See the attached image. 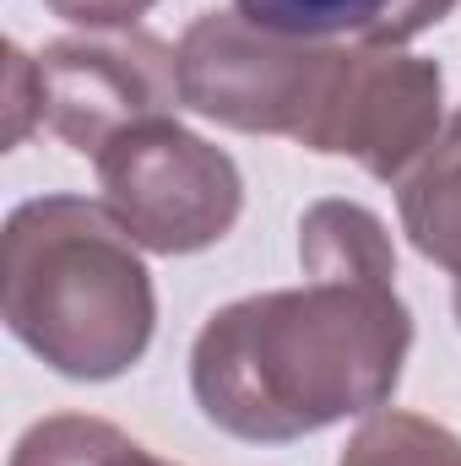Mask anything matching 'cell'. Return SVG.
Instances as JSON below:
<instances>
[{
	"instance_id": "6da1fadb",
	"label": "cell",
	"mask_w": 461,
	"mask_h": 466,
	"mask_svg": "<svg viewBox=\"0 0 461 466\" xmlns=\"http://www.w3.org/2000/svg\"><path fill=\"white\" fill-rule=\"evenodd\" d=\"M413 348L396 282L310 277L223 304L190 348V390L207 423L244 445H288L343 418L380 412Z\"/></svg>"
},
{
	"instance_id": "7a4b0ae2",
	"label": "cell",
	"mask_w": 461,
	"mask_h": 466,
	"mask_svg": "<svg viewBox=\"0 0 461 466\" xmlns=\"http://www.w3.org/2000/svg\"><path fill=\"white\" fill-rule=\"evenodd\" d=\"M0 320L66 380H119L147 358L158 331V293L141 244L104 201H22L0 233Z\"/></svg>"
},
{
	"instance_id": "3957f363",
	"label": "cell",
	"mask_w": 461,
	"mask_h": 466,
	"mask_svg": "<svg viewBox=\"0 0 461 466\" xmlns=\"http://www.w3.org/2000/svg\"><path fill=\"white\" fill-rule=\"evenodd\" d=\"M93 163L104 207L147 255H201L244 212L239 163L174 115L130 125Z\"/></svg>"
},
{
	"instance_id": "277c9868",
	"label": "cell",
	"mask_w": 461,
	"mask_h": 466,
	"mask_svg": "<svg viewBox=\"0 0 461 466\" xmlns=\"http://www.w3.org/2000/svg\"><path fill=\"white\" fill-rule=\"evenodd\" d=\"M446 76L435 60L391 44H337L299 147L353 157L369 179L402 185L440 147Z\"/></svg>"
},
{
	"instance_id": "5b68a950",
	"label": "cell",
	"mask_w": 461,
	"mask_h": 466,
	"mask_svg": "<svg viewBox=\"0 0 461 466\" xmlns=\"http://www.w3.org/2000/svg\"><path fill=\"white\" fill-rule=\"evenodd\" d=\"M326 38H288L244 11H207L179 38V98L201 119H218L244 136H288L310 125V109L321 98Z\"/></svg>"
},
{
	"instance_id": "8992f818",
	"label": "cell",
	"mask_w": 461,
	"mask_h": 466,
	"mask_svg": "<svg viewBox=\"0 0 461 466\" xmlns=\"http://www.w3.org/2000/svg\"><path fill=\"white\" fill-rule=\"evenodd\" d=\"M44 130L71 152L98 157L115 136L141 119H169L179 98V49L147 27H98L55 38L38 55Z\"/></svg>"
},
{
	"instance_id": "52a82bcc",
	"label": "cell",
	"mask_w": 461,
	"mask_h": 466,
	"mask_svg": "<svg viewBox=\"0 0 461 466\" xmlns=\"http://www.w3.org/2000/svg\"><path fill=\"white\" fill-rule=\"evenodd\" d=\"M304 277L337 282H396V249L385 223L358 201H315L299 223Z\"/></svg>"
},
{
	"instance_id": "ba28073f",
	"label": "cell",
	"mask_w": 461,
	"mask_h": 466,
	"mask_svg": "<svg viewBox=\"0 0 461 466\" xmlns=\"http://www.w3.org/2000/svg\"><path fill=\"white\" fill-rule=\"evenodd\" d=\"M396 212L407 244L461 277V141L451 136L446 147H435L396 190Z\"/></svg>"
},
{
	"instance_id": "9c48e42d",
	"label": "cell",
	"mask_w": 461,
	"mask_h": 466,
	"mask_svg": "<svg viewBox=\"0 0 461 466\" xmlns=\"http://www.w3.org/2000/svg\"><path fill=\"white\" fill-rule=\"evenodd\" d=\"M5 466H174L158 461L147 445H136L125 429L104 423V418H87V412H55V418H38Z\"/></svg>"
},
{
	"instance_id": "30bf717a",
	"label": "cell",
	"mask_w": 461,
	"mask_h": 466,
	"mask_svg": "<svg viewBox=\"0 0 461 466\" xmlns=\"http://www.w3.org/2000/svg\"><path fill=\"white\" fill-rule=\"evenodd\" d=\"M337 466H461V440L424 412L380 407L353 429Z\"/></svg>"
},
{
	"instance_id": "8fae6325",
	"label": "cell",
	"mask_w": 461,
	"mask_h": 466,
	"mask_svg": "<svg viewBox=\"0 0 461 466\" xmlns=\"http://www.w3.org/2000/svg\"><path fill=\"white\" fill-rule=\"evenodd\" d=\"M233 11H244L250 22L288 33V38H343L353 33L358 44L396 11V0H233Z\"/></svg>"
},
{
	"instance_id": "7c38bea8",
	"label": "cell",
	"mask_w": 461,
	"mask_h": 466,
	"mask_svg": "<svg viewBox=\"0 0 461 466\" xmlns=\"http://www.w3.org/2000/svg\"><path fill=\"white\" fill-rule=\"evenodd\" d=\"M5 125H0V141L5 152L27 141L33 125H44V87H38V55H22V44H5Z\"/></svg>"
},
{
	"instance_id": "4fadbf2b",
	"label": "cell",
	"mask_w": 461,
	"mask_h": 466,
	"mask_svg": "<svg viewBox=\"0 0 461 466\" xmlns=\"http://www.w3.org/2000/svg\"><path fill=\"white\" fill-rule=\"evenodd\" d=\"M60 22H77L87 33L98 27H136V16H147L158 0H44Z\"/></svg>"
},
{
	"instance_id": "5bb4252c",
	"label": "cell",
	"mask_w": 461,
	"mask_h": 466,
	"mask_svg": "<svg viewBox=\"0 0 461 466\" xmlns=\"http://www.w3.org/2000/svg\"><path fill=\"white\" fill-rule=\"evenodd\" d=\"M451 5H456V0H396V11H391L364 44H391V49H402V44H413L418 33H429L435 22H446Z\"/></svg>"
},
{
	"instance_id": "9a60e30c",
	"label": "cell",
	"mask_w": 461,
	"mask_h": 466,
	"mask_svg": "<svg viewBox=\"0 0 461 466\" xmlns=\"http://www.w3.org/2000/svg\"><path fill=\"white\" fill-rule=\"evenodd\" d=\"M451 304H456V326H461V277H456V299Z\"/></svg>"
},
{
	"instance_id": "2e32d148",
	"label": "cell",
	"mask_w": 461,
	"mask_h": 466,
	"mask_svg": "<svg viewBox=\"0 0 461 466\" xmlns=\"http://www.w3.org/2000/svg\"><path fill=\"white\" fill-rule=\"evenodd\" d=\"M451 136H456V141H461V109H456V125H451Z\"/></svg>"
}]
</instances>
